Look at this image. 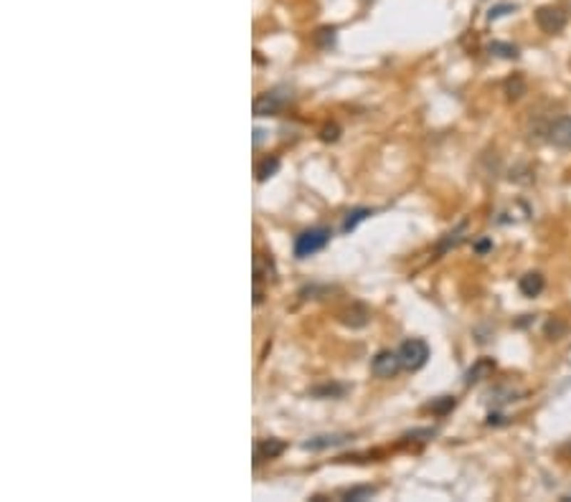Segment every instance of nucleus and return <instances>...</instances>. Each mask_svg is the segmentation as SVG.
<instances>
[{"instance_id": "nucleus-16", "label": "nucleus", "mask_w": 571, "mask_h": 502, "mask_svg": "<svg viewBox=\"0 0 571 502\" xmlns=\"http://www.w3.org/2000/svg\"><path fill=\"white\" fill-rule=\"evenodd\" d=\"M490 53H496V56L503 58H518V48L513 43H501V41H493L490 43Z\"/></svg>"}, {"instance_id": "nucleus-6", "label": "nucleus", "mask_w": 571, "mask_h": 502, "mask_svg": "<svg viewBox=\"0 0 571 502\" xmlns=\"http://www.w3.org/2000/svg\"><path fill=\"white\" fill-rule=\"evenodd\" d=\"M546 140L561 150H571V117L564 115L546 127Z\"/></svg>"}, {"instance_id": "nucleus-9", "label": "nucleus", "mask_w": 571, "mask_h": 502, "mask_svg": "<svg viewBox=\"0 0 571 502\" xmlns=\"http://www.w3.org/2000/svg\"><path fill=\"white\" fill-rule=\"evenodd\" d=\"M285 449H287V444L280 441V439H262V441L254 446V462L259 464L262 459H277Z\"/></svg>"}, {"instance_id": "nucleus-7", "label": "nucleus", "mask_w": 571, "mask_h": 502, "mask_svg": "<svg viewBox=\"0 0 571 502\" xmlns=\"http://www.w3.org/2000/svg\"><path fill=\"white\" fill-rule=\"evenodd\" d=\"M493 373H496V360H493V358L475 360V365H472V368L465 373V386H478L480 381L490 378Z\"/></svg>"}, {"instance_id": "nucleus-4", "label": "nucleus", "mask_w": 571, "mask_h": 502, "mask_svg": "<svg viewBox=\"0 0 571 502\" xmlns=\"http://www.w3.org/2000/svg\"><path fill=\"white\" fill-rule=\"evenodd\" d=\"M536 23L543 33L556 36L566 28V13L561 11V8H554V6H541L536 11Z\"/></svg>"}, {"instance_id": "nucleus-22", "label": "nucleus", "mask_w": 571, "mask_h": 502, "mask_svg": "<svg viewBox=\"0 0 571 502\" xmlns=\"http://www.w3.org/2000/svg\"><path fill=\"white\" fill-rule=\"evenodd\" d=\"M515 11V6H510V3H505V6H496V8H490V13H488V18L490 21H498L501 16H505V13H513Z\"/></svg>"}, {"instance_id": "nucleus-23", "label": "nucleus", "mask_w": 571, "mask_h": 502, "mask_svg": "<svg viewBox=\"0 0 571 502\" xmlns=\"http://www.w3.org/2000/svg\"><path fill=\"white\" fill-rule=\"evenodd\" d=\"M335 137H338V127H335V125L323 130V140H325V142H328V140H335Z\"/></svg>"}, {"instance_id": "nucleus-21", "label": "nucleus", "mask_w": 571, "mask_h": 502, "mask_svg": "<svg viewBox=\"0 0 571 502\" xmlns=\"http://www.w3.org/2000/svg\"><path fill=\"white\" fill-rule=\"evenodd\" d=\"M315 396H343L345 393V386H320L315 388Z\"/></svg>"}, {"instance_id": "nucleus-14", "label": "nucleus", "mask_w": 571, "mask_h": 502, "mask_svg": "<svg viewBox=\"0 0 571 502\" xmlns=\"http://www.w3.org/2000/svg\"><path fill=\"white\" fill-rule=\"evenodd\" d=\"M452 409H455V396H439V401L426 404V411H431V414H437V416H444Z\"/></svg>"}, {"instance_id": "nucleus-19", "label": "nucleus", "mask_w": 571, "mask_h": 502, "mask_svg": "<svg viewBox=\"0 0 571 502\" xmlns=\"http://www.w3.org/2000/svg\"><path fill=\"white\" fill-rule=\"evenodd\" d=\"M465 229H467V224H460V229H457V231L447 234V239H444L442 246H439V254H444L449 246H457V244L462 241V234H465Z\"/></svg>"}, {"instance_id": "nucleus-12", "label": "nucleus", "mask_w": 571, "mask_h": 502, "mask_svg": "<svg viewBox=\"0 0 571 502\" xmlns=\"http://www.w3.org/2000/svg\"><path fill=\"white\" fill-rule=\"evenodd\" d=\"M373 211L371 208H353V211H348V214H345V221H343V226H340V231L343 234H350L353 231V229H356L358 224H361V221H366L368 216H371Z\"/></svg>"}, {"instance_id": "nucleus-15", "label": "nucleus", "mask_w": 571, "mask_h": 502, "mask_svg": "<svg viewBox=\"0 0 571 502\" xmlns=\"http://www.w3.org/2000/svg\"><path fill=\"white\" fill-rule=\"evenodd\" d=\"M313 41H315V46L332 48L335 46V28H318L313 36Z\"/></svg>"}, {"instance_id": "nucleus-25", "label": "nucleus", "mask_w": 571, "mask_h": 502, "mask_svg": "<svg viewBox=\"0 0 571 502\" xmlns=\"http://www.w3.org/2000/svg\"><path fill=\"white\" fill-rule=\"evenodd\" d=\"M475 249H478V254H485V251H488V249H490V241H480Z\"/></svg>"}, {"instance_id": "nucleus-3", "label": "nucleus", "mask_w": 571, "mask_h": 502, "mask_svg": "<svg viewBox=\"0 0 571 502\" xmlns=\"http://www.w3.org/2000/svg\"><path fill=\"white\" fill-rule=\"evenodd\" d=\"M292 99V92L287 87H277L272 92L262 94V97L254 99V115L257 117H274L285 110Z\"/></svg>"}, {"instance_id": "nucleus-18", "label": "nucleus", "mask_w": 571, "mask_h": 502, "mask_svg": "<svg viewBox=\"0 0 571 502\" xmlns=\"http://www.w3.org/2000/svg\"><path fill=\"white\" fill-rule=\"evenodd\" d=\"M277 167H280V160H277V157H267V160H264L262 165L257 167V178L259 180L272 178V175L277 173Z\"/></svg>"}, {"instance_id": "nucleus-17", "label": "nucleus", "mask_w": 571, "mask_h": 502, "mask_svg": "<svg viewBox=\"0 0 571 502\" xmlns=\"http://www.w3.org/2000/svg\"><path fill=\"white\" fill-rule=\"evenodd\" d=\"M376 495V487H350V490L340 492V497L345 500H371Z\"/></svg>"}, {"instance_id": "nucleus-2", "label": "nucleus", "mask_w": 571, "mask_h": 502, "mask_svg": "<svg viewBox=\"0 0 571 502\" xmlns=\"http://www.w3.org/2000/svg\"><path fill=\"white\" fill-rule=\"evenodd\" d=\"M397 352H399V358H402L404 370H419V368H424L426 360H429V345H426L421 338H409V340H404Z\"/></svg>"}, {"instance_id": "nucleus-1", "label": "nucleus", "mask_w": 571, "mask_h": 502, "mask_svg": "<svg viewBox=\"0 0 571 502\" xmlns=\"http://www.w3.org/2000/svg\"><path fill=\"white\" fill-rule=\"evenodd\" d=\"M330 236H332V231L328 226L308 229V231H303L295 239V256H298V259H308V256L318 254V251H323V249L330 244Z\"/></svg>"}, {"instance_id": "nucleus-10", "label": "nucleus", "mask_w": 571, "mask_h": 502, "mask_svg": "<svg viewBox=\"0 0 571 502\" xmlns=\"http://www.w3.org/2000/svg\"><path fill=\"white\" fill-rule=\"evenodd\" d=\"M543 287H546V279H543L541 271H528V274H523V277H520V282H518L520 295L530 297V300L541 295Z\"/></svg>"}, {"instance_id": "nucleus-26", "label": "nucleus", "mask_w": 571, "mask_h": 502, "mask_svg": "<svg viewBox=\"0 0 571 502\" xmlns=\"http://www.w3.org/2000/svg\"><path fill=\"white\" fill-rule=\"evenodd\" d=\"M569 3H571V0H569Z\"/></svg>"}, {"instance_id": "nucleus-20", "label": "nucleus", "mask_w": 571, "mask_h": 502, "mask_svg": "<svg viewBox=\"0 0 571 502\" xmlns=\"http://www.w3.org/2000/svg\"><path fill=\"white\" fill-rule=\"evenodd\" d=\"M546 333H548V338H551V340H559L561 335L566 333V325H561L559 320H551V323L546 325Z\"/></svg>"}, {"instance_id": "nucleus-24", "label": "nucleus", "mask_w": 571, "mask_h": 502, "mask_svg": "<svg viewBox=\"0 0 571 502\" xmlns=\"http://www.w3.org/2000/svg\"><path fill=\"white\" fill-rule=\"evenodd\" d=\"M262 137H264L262 130H254V147H259V145H262Z\"/></svg>"}, {"instance_id": "nucleus-5", "label": "nucleus", "mask_w": 571, "mask_h": 502, "mask_svg": "<svg viewBox=\"0 0 571 502\" xmlns=\"http://www.w3.org/2000/svg\"><path fill=\"white\" fill-rule=\"evenodd\" d=\"M402 368H404L402 358H399V352H394V350H381L371 363V373L376 375V378H384V381L386 378H394Z\"/></svg>"}, {"instance_id": "nucleus-13", "label": "nucleus", "mask_w": 571, "mask_h": 502, "mask_svg": "<svg viewBox=\"0 0 571 502\" xmlns=\"http://www.w3.org/2000/svg\"><path fill=\"white\" fill-rule=\"evenodd\" d=\"M505 94H508V99H510V102H515V99L523 97V94H525V81H523V76L515 74L513 79H508V81H505Z\"/></svg>"}, {"instance_id": "nucleus-11", "label": "nucleus", "mask_w": 571, "mask_h": 502, "mask_svg": "<svg viewBox=\"0 0 571 502\" xmlns=\"http://www.w3.org/2000/svg\"><path fill=\"white\" fill-rule=\"evenodd\" d=\"M368 320H371V312L363 305H353L350 310L343 312V323L350 328H363V325H368Z\"/></svg>"}, {"instance_id": "nucleus-8", "label": "nucleus", "mask_w": 571, "mask_h": 502, "mask_svg": "<svg viewBox=\"0 0 571 502\" xmlns=\"http://www.w3.org/2000/svg\"><path fill=\"white\" fill-rule=\"evenodd\" d=\"M348 434H320V436L308 439L303 444V449L308 451H323V449H332V446H340L348 441Z\"/></svg>"}]
</instances>
